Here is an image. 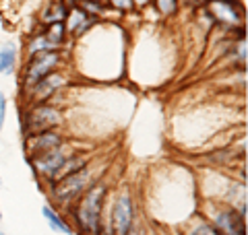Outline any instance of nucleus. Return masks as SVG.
<instances>
[{
  "label": "nucleus",
  "mask_w": 248,
  "mask_h": 235,
  "mask_svg": "<svg viewBox=\"0 0 248 235\" xmlns=\"http://www.w3.org/2000/svg\"><path fill=\"white\" fill-rule=\"evenodd\" d=\"M106 2H110L114 9H120V11H130L135 6L133 0H106Z\"/></svg>",
  "instance_id": "19"
},
{
  "label": "nucleus",
  "mask_w": 248,
  "mask_h": 235,
  "mask_svg": "<svg viewBox=\"0 0 248 235\" xmlns=\"http://www.w3.org/2000/svg\"><path fill=\"white\" fill-rule=\"evenodd\" d=\"M42 35H44L46 42H48L50 48L56 50L58 45H62V42H64L66 27H64V23H52V25H46V31Z\"/></svg>",
  "instance_id": "13"
},
{
  "label": "nucleus",
  "mask_w": 248,
  "mask_h": 235,
  "mask_svg": "<svg viewBox=\"0 0 248 235\" xmlns=\"http://www.w3.org/2000/svg\"><path fill=\"white\" fill-rule=\"evenodd\" d=\"M62 122V114L58 107L48 105V103H33V107L25 114L23 120V128L25 134H37V132H46V130H54Z\"/></svg>",
  "instance_id": "3"
},
{
  "label": "nucleus",
  "mask_w": 248,
  "mask_h": 235,
  "mask_svg": "<svg viewBox=\"0 0 248 235\" xmlns=\"http://www.w3.org/2000/svg\"><path fill=\"white\" fill-rule=\"evenodd\" d=\"M42 215H44L46 223H48V227H50L54 233H58V235H73L75 233V227L68 223L66 219H64V215L58 213L54 206L44 205L42 206Z\"/></svg>",
  "instance_id": "12"
},
{
  "label": "nucleus",
  "mask_w": 248,
  "mask_h": 235,
  "mask_svg": "<svg viewBox=\"0 0 248 235\" xmlns=\"http://www.w3.org/2000/svg\"><path fill=\"white\" fill-rule=\"evenodd\" d=\"M211 13L217 21L226 23V25H238L242 19V6L236 2H228V0H213Z\"/></svg>",
  "instance_id": "10"
},
{
  "label": "nucleus",
  "mask_w": 248,
  "mask_h": 235,
  "mask_svg": "<svg viewBox=\"0 0 248 235\" xmlns=\"http://www.w3.org/2000/svg\"><path fill=\"white\" fill-rule=\"evenodd\" d=\"M0 221H2V208H0Z\"/></svg>",
  "instance_id": "21"
},
{
  "label": "nucleus",
  "mask_w": 248,
  "mask_h": 235,
  "mask_svg": "<svg viewBox=\"0 0 248 235\" xmlns=\"http://www.w3.org/2000/svg\"><path fill=\"white\" fill-rule=\"evenodd\" d=\"M133 2H135V4H139V6H143V4L149 2V0H133Z\"/></svg>",
  "instance_id": "20"
},
{
  "label": "nucleus",
  "mask_w": 248,
  "mask_h": 235,
  "mask_svg": "<svg viewBox=\"0 0 248 235\" xmlns=\"http://www.w3.org/2000/svg\"><path fill=\"white\" fill-rule=\"evenodd\" d=\"M17 48L13 44L0 48V74H11L15 64H17Z\"/></svg>",
  "instance_id": "14"
},
{
  "label": "nucleus",
  "mask_w": 248,
  "mask_h": 235,
  "mask_svg": "<svg viewBox=\"0 0 248 235\" xmlns=\"http://www.w3.org/2000/svg\"><path fill=\"white\" fill-rule=\"evenodd\" d=\"M6 103H9V99L2 91H0V132L4 128V122H6Z\"/></svg>",
  "instance_id": "18"
},
{
  "label": "nucleus",
  "mask_w": 248,
  "mask_h": 235,
  "mask_svg": "<svg viewBox=\"0 0 248 235\" xmlns=\"http://www.w3.org/2000/svg\"><path fill=\"white\" fill-rule=\"evenodd\" d=\"M95 2H102V4H104V2H106V0H95Z\"/></svg>",
  "instance_id": "23"
},
{
  "label": "nucleus",
  "mask_w": 248,
  "mask_h": 235,
  "mask_svg": "<svg viewBox=\"0 0 248 235\" xmlns=\"http://www.w3.org/2000/svg\"><path fill=\"white\" fill-rule=\"evenodd\" d=\"M157 9L161 15H172L176 11V0H157Z\"/></svg>",
  "instance_id": "17"
},
{
  "label": "nucleus",
  "mask_w": 248,
  "mask_h": 235,
  "mask_svg": "<svg viewBox=\"0 0 248 235\" xmlns=\"http://www.w3.org/2000/svg\"><path fill=\"white\" fill-rule=\"evenodd\" d=\"M66 15H68V6L64 2H58V4H52L48 13H44V23L46 25H52V23H64L66 21Z\"/></svg>",
  "instance_id": "15"
},
{
  "label": "nucleus",
  "mask_w": 248,
  "mask_h": 235,
  "mask_svg": "<svg viewBox=\"0 0 248 235\" xmlns=\"http://www.w3.org/2000/svg\"><path fill=\"white\" fill-rule=\"evenodd\" d=\"M25 138H27L25 140V148H27L29 157L54 151V148H60L62 145H64V138H62V134L56 132V130L37 132V134H31V136H25Z\"/></svg>",
  "instance_id": "8"
},
{
  "label": "nucleus",
  "mask_w": 248,
  "mask_h": 235,
  "mask_svg": "<svg viewBox=\"0 0 248 235\" xmlns=\"http://www.w3.org/2000/svg\"><path fill=\"white\" fill-rule=\"evenodd\" d=\"M62 85H64V76L60 73H52L44 76L42 81H37L33 87H29V97L33 103H46L50 97L56 95Z\"/></svg>",
  "instance_id": "9"
},
{
  "label": "nucleus",
  "mask_w": 248,
  "mask_h": 235,
  "mask_svg": "<svg viewBox=\"0 0 248 235\" xmlns=\"http://www.w3.org/2000/svg\"><path fill=\"white\" fill-rule=\"evenodd\" d=\"M0 235H6V233H4V231H0Z\"/></svg>",
  "instance_id": "24"
},
{
  "label": "nucleus",
  "mask_w": 248,
  "mask_h": 235,
  "mask_svg": "<svg viewBox=\"0 0 248 235\" xmlns=\"http://www.w3.org/2000/svg\"><path fill=\"white\" fill-rule=\"evenodd\" d=\"M68 155L64 148H54V151H48V153H42V155H35V157H29L31 159V165L37 174H42L46 177H50L52 182L58 177L60 169L64 167V163L68 161Z\"/></svg>",
  "instance_id": "7"
},
{
  "label": "nucleus",
  "mask_w": 248,
  "mask_h": 235,
  "mask_svg": "<svg viewBox=\"0 0 248 235\" xmlns=\"http://www.w3.org/2000/svg\"><path fill=\"white\" fill-rule=\"evenodd\" d=\"M178 235H182V233H178Z\"/></svg>",
  "instance_id": "25"
},
{
  "label": "nucleus",
  "mask_w": 248,
  "mask_h": 235,
  "mask_svg": "<svg viewBox=\"0 0 248 235\" xmlns=\"http://www.w3.org/2000/svg\"><path fill=\"white\" fill-rule=\"evenodd\" d=\"M219 235H246V217L240 215L234 206H217L209 219Z\"/></svg>",
  "instance_id": "6"
},
{
  "label": "nucleus",
  "mask_w": 248,
  "mask_h": 235,
  "mask_svg": "<svg viewBox=\"0 0 248 235\" xmlns=\"http://www.w3.org/2000/svg\"><path fill=\"white\" fill-rule=\"evenodd\" d=\"M60 64V54L56 50H44L37 54H31L29 62L25 66V87H33L37 81H42L44 76H48L52 73H56V68Z\"/></svg>",
  "instance_id": "5"
},
{
  "label": "nucleus",
  "mask_w": 248,
  "mask_h": 235,
  "mask_svg": "<svg viewBox=\"0 0 248 235\" xmlns=\"http://www.w3.org/2000/svg\"><path fill=\"white\" fill-rule=\"evenodd\" d=\"M93 21H95V17H91V15L81 11L79 6H75V9L68 11V15H66L64 27H66V31L71 35H81V33H85V31L93 25Z\"/></svg>",
  "instance_id": "11"
},
{
  "label": "nucleus",
  "mask_w": 248,
  "mask_h": 235,
  "mask_svg": "<svg viewBox=\"0 0 248 235\" xmlns=\"http://www.w3.org/2000/svg\"><path fill=\"white\" fill-rule=\"evenodd\" d=\"M0 188H2V176H0Z\"/></svg>",
  "instance_id": "22"
},
{
  "label": "nucleus",
  "mask_w": 248,
  "mask_h": 235,
  "mask_svg": "<svg viewBox=\"0 0 248 235\" xmlns=\"http://www.w3.org/2000/svg\"><path fill=\"white\" fill-rule=\"evenodd\" d=\"M89 186H91L89 169L83 167L79 171H75V174H68L64 177L56 179L52 186V196L58 205H71V202L79 200L89 190Z\"/></svg>",
  "instance_id": "2"
},
{
  "label": "nucleus",
  "mask_w": 248,
  "mask_h": 235,
  "mask_svg": "<svg viewBox=\"0 0 248 235\" xmlns=\"http://www.w3.org/2000/svg\"><path fill=\"white\" fill-rule=\"evenodd\" d=\"M106 192H108L106 184L89 186V190L85 192L79 198V202L73 206L75 225L81 235H99L104 231L102 213H104Z\"/></svg>",
  "instance_id": "1"
},
{
  "label": "nucleus",
  "mask_w": 248,
  "mask_h": 235,
  "mask_svg": "<svg viewBox=\"0 0 248 235\" xmlns=\"http://www.w3.org/2000/svg\"><path fill=\"white\" fill-rule=\"evenodd\" d=\"M182 235H219V233L207 219H197L195 223H190V227H186Z\"/></svg>",
  "instance_id": "16"
},
{
  "label": "nucleus",
  "mask_w": 248,
  "mask_h": 235,
  "mask_svg": "<svg viewBox=\"0 0 248 235\" xmlns=\"http://www.w3.org/2000/svg\"><path fill=\"white\" fill-rule=\"evenodd\" d=\"M135 225V202L128 192H122L112 205L110 225L106 227L112 235H130Z\"/></svg>",
  "instance_id": "4"
}]
</instances>
